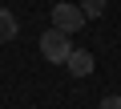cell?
Segmentation results:
<instances>
[{"mask_svg":"<svg viewBox=\"0 0 121 109\" xmlns=\"http://www.w3.org/2000/svg\"><path fill=\"white\" fill-rule=\"evenodd\" d=\"M97 109H121V97H113V93H109V97H101V105H97Z\"/></svg>","mask_w":121,"mask_h":109,"instance_id":"8992f818","label":"cell"},{"mask_svg":"<svg viewBox=\"0 0 121 109\" xmlns=\"http://www.w3.org/2000/svg\"><path fill=\"white\" fill-rule=\"evenodd\" d=\"M85 20H89V16L81 12V4H69V0L52 4V28H60V32H81Z\"/></svg>","mask_w":121,"mask_h":109,"instance_id":"7a4b0ae2","label":"cell"},{"mask_svg":"<svg viewBox=\"0 0 121 109\" xmlns=\"http://www.w3.org/2000/svg\"><path fill=\"white\" fill-rule=\"evenodd\" d=\"M40 52H44V61H48V65H65V61H69V52H73L69 32H60V28L40 32Z\"/></svg>","mask_w":121,"mask_h":109,"instance_id":"6da1fadb","label":"cell"},{"mask_svg":"<svg viewBox=\"0 0 121 109\" xmlns=\"http://www.w3.org/2000/svg\"><path fill=\"white\" fill-rule=\"evenodd\" d=\"M12 36H16V16H12L8 8H0V44L12 40Z\"/></svg>","mask_w":121,"mask_h":109,"instance_id":"277c9868","label":"cell"},{"mask_svg":"<svg viewBox=\"0 0 121 109\" xmlns=\"http://www.w3.org/2000/svg\"><path fill=\"white\" fill-rule=\"evenodd\" d=\"M65 65H69V73H73V77H89V73H93V57H89L85 48H73Z\"/></svg>","mask_w":121,"mask_h":109,"instance_id":"3957f363","label":"cell"},{"mask_svg":"<svg viewBox=\"0 0 121 109\" xmlns=\"http://www.w3.org/2000/svg\"><path fill=\"white\" fill-rule=\"evenodd\" d=\"M81 12H85L89 20H97V16H105V0H81Z\"/></svg>","mask_w":121,"mask_h":109,"instance_id":"5b68a950","label":"cell"}]
</instances>
